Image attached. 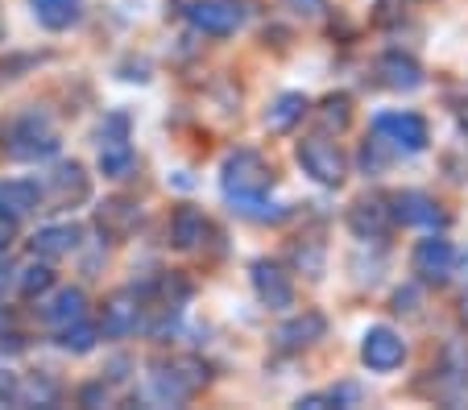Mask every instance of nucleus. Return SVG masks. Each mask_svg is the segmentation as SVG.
Wrapping results in <instances>:
<instances>
[{
    "mask_svg": "<svg viewBox=\"0 0 468 410\" xmlns=\"http://www.w3.org/2000/svg\"><path fill=\"white\" fill-rule=\"evenodd\" d=\"M324 331H327V320L319 311H303V315H294V320H286L282 328L274 331V340H278V348H307V344H315V340H324Z\"/></svg>",
    "mask_w": 468,
    "mask_h": 410,
    "instance_id": "obj_11",
    "label": "nucleus"
},
{
    "mask_svg": "<svg viewBox=\"0 0 468 410\" xmlns=\"http://www.w3.org/2000/svg\"><path fill=\"white\" fill-rule=\"evenodd\" d=\"M378 71H381V79H386V88H394V91L423 88V67H419L415 58H407V54H386Z\"/></svg>",
    "mask_w": 468,
    "mask_h": 410,
    "instance_id": "obj_15",
    "label": "nucleus"
},
{
    "mask_svg": "<svg viewBox=\"0 0 468 410\" xmlns=\"http://www.w3.org/2000/svg\"><path fill=\"white\" fill-rule=\"evenodd\" d=\"M348 116H353V108H348V96H327L324 108H319V121H324V129H345Z\"/></svg>",
    "mask_w": 468,
    "mask_h": 410,
    "instance_id": "obj_24",
    "label": "nucleus"
},
{
    "mask_svg": "<svg viewBox=\"0 0 468 410\" xmlns=\"http://www.w3.org/2000/svg\"><path fill=\"white\" fill-rule=\"evenodd\" d=\"M452 266H456V249H452L443 237H427L415 249V274L423 282H448Z\"/></svg>",
    "mask_w": 468,
    "mask_h": 410,
    "instance_id": "obj_8",
    "label": "nucleus"
},
{
    "mask_svg": "<svg viewBox=\"0 0 468 410\" xmlns=\"http://www.w3.org/2000/svg\"><path fill=\"white\" fill-rule=\"evenodd\" d=\"M186 17H191L195 29H204V34H232V29L240 26V9L237 0H195L191 9H186Z\"/></svg>",
    "mask_w": 468,
    "mask_h": 410,
    "instance_id": "obj_6",
    "label": "nucleus"
},
{
    "mask_svg": "<svg viewBox=\"0 0 468 410\" xmlns=\"http://www.w3.org/2000/svg\"><path fill=\"white\" fill-rule=\"evenodd\" d=\"M299 166L307 170L319 187H340L345 174H348L345 153H340L332 142H324V137H307V142H299Z\"/></svg>",
    "mask_w": 468,
    "mask_h": 410,
    "instance_id": "obj_2",
    "label": "nucleus"
},
{
    "mask_svg": "<svg viewBox=\"0 0 468 410\" xmlns=\"http://www.w3.org/2000/svg\"><path fill=\"white\" fill-rule=\"evenodd\" d=\"M37 199H42V191H37V183H5L0 187V216H9V220H17V216H29L37 207Z\"/></svg>",
    "mask_w": 468,
    "mask_h": 410,
    "instance_id": "obj_20",
    "label": "nucleus"
},
{
    "mask_svg": "<svg viewBox=\"0 0 468 410\" xmlns=\"http://www.w3.org/2000/svg\"><path fill=\"white\" fill-rule=\"evenodd\" d=\"M34 17L46 29H67L80 21V0H34Z\"/></svg>",
    "mask_w": 468,
    "mask_h": 410,
    "instance_id": "obj_22",
    "label": "nucleus"
},
{
    "mask_svg": "<svg viewBox=\"0 0 468 410\" xmlns=\"http://www.w3.org/2000/svg\"><path fill=\"white\" fill-rule=\"evenodd\" d=\"M294 261H299V266H307L311 278L324 274V258H319V249H299V253H294Z\"/></svg>",
    "mask_w": 468,
    "mask_h": 410,
    "instance_id": "obj_28",
    "label": "nucleus"
},
{
    "mask_svg": "<svg viewBox=\"0 0 468 410\" xmlns=\"http://www.w3.org/2000/svg\"><path fill=\"white\" fill-rule=\"evenodd\" d=\"M80 398H83V406H96V402H108V390H104V385H88Z\"/></svg>",
    "mask_w": 468,
    "mask_h": 410,
    "instance_id": "obj_31",
    "label": "nucleus"
},
{
    "mask_svg": "<svg viewBox=\"0 0 468 410\" xmlns=\"http://www.w3.org/2000/svg\"><path fill=\"white\" fill-rule=\"evenodd\" d=\"M191 390H195V385L186 382L183 369H178V365H170V369H166V365H158V369L150 373V394H154V402L178 406V402L191 398Z\"/></svg>",
    "mask_w": 468,
    "mask_h": 410,
    "instance_id": "obj_14",
    "label": "nucleus"
},
{
    "mask_svg": "<svg viewBox=\"0 0 468 410\" xmlns=\"http://www.w3.org/2000/svg\"><path fill=\"white\" fill-rule=\"evenodd\" d=\"M348 224H353V232L356 237H381L386 232V224H389V207L381 204V199H361V204L348 212Z\"/></svg>",
    "mask_w": 468,
    "mask_h": 410,
    "instance_id": "obj_19",
    "label": "nucleus"
},
{
    "mask_svg": "<svg viewBox=\"0 0 468 410\" xmlns=\"http://www.w3.org/2000/svg\"><path fill=\"white\" fill-rule=\"evenodd\" d=\"M133 145L124 142V116H112L104 129V142H100V170L108 179H129L133 174Z\"/></svg>",
    "mask_w": 468,
    "mask_h": 410,
    "instance_id": "obj_5",
    "label": "nucleus"
},
{
    "mask_svg": "<svg viewBox=\"0 0 468 410\" xmlns=\"http://www.w3.org/2000/svg\"><path fill=\"white\" fill-rule=\"evenodd\" d=\"M373 133L402 153L427 150V121L415 112H381L378 121H373Z\"/></svg>",
    "mask_w": 468,
    "mask_h": 410,
    "instance_id": "obj_3",
    "label": "nucleus"
},
{
    "mask_svg": "<svg viewBox=\"0 0 468 410\" xmlns=\"http://www.w3.org/2000/svg\"><path fill=\"white\" fill-rule=\"evenodd\" d=\"M394 216L402 224H415V228H435V224H443V212L423 191H402V195L394 199Z\"/></svg>",
    "mask_w": 468,
    "mask_h": 410,
    "instance_id": "obj_12",
    "label": "nucleus"
},
{
    "mask_svg": "<svg viewBox=\"0 0 468 410\" xmlns=\"http://www.w3.org/2000/svg\"><path fill=\"white\" fill-rule=\"evenodd\" d=\"M46 286H50V269L46 266H29L26 274H21V290H26V295H37Z\"/></svg>",
    "mask_w": 468,
    "mask_h": 410,
    "instance_id": "obj_26",
    "label": "nucleus"
},
{
    "mask_svg": "<svg viewBox=\"0 0 468 410\" xmlns=\"http://www.w3.org/2000/svg\"><path fill=\"white\" fill-rule=\"evenodd\" d=\"M100 216H108V220H112L116 228H129V224L137 220V207H133V204H124V199H116V204H108Z\"/></svg>",
    "mask_w": 468,
    "mask_h": 410,
    "instance_id": "obj_27",
    "label": "nucleus"
},
{
    "mask_svg": "<svg viewBox=\"0 0 468 410\" xmlns=\"http://www.w3.org/2000/svg\"><path fill=\"white\" fill-rule=\"evenodd\" d=\"M440 373H443V390L448 402H464L468 398V340L452 336L440 352Z\"/></svg>",
    "mask_w": 468,
    "mask_h": 410,
    "instance_id": "obj_9",
    "label": "nucleus"
},
{
    "mask_svg": "<svg viewBox=\"0 0 468 410\" xmlns=\"http://www.w3.org/2000/svg\"><path fill=\"white\" fill-rule=\"evenodd\" d=\"M204 237H207L204 212H195V207H178L175 220H170V241H175L178 249H195Z\"/></svg>",
    "mask_w": 468,
    "mask_h": 410,
    "instance_id": "obj_21",
    "label": "nucleus"
},
{
    "mask_svg": "<svg viewBox=\"0 0 468 410\" xmlns=\"http://www.w3.org/2000/svg\"><path fill=\"white\" fill-rule=\"evenodd\" d=\"M286 5H291L299 17H319V13H324V0H286Z\"/></svg>",
    "mask_w": 468,
    "mask_h": 410,
    "instance_id": "obj_30",
    "label": "nucleus"
},
{
    "mask_svg": "<svg viewBox=\"0 0 468 410\" xmlns=\"http://www.w3.org/2000/svg\"><path fill=\"white\" fill-rule=\"evenodd\" d=\"M394 303H398V311H415V303H419V290H398V295H394Z\"/></svg>",
    "mask_w": 468,
    "mask_h": 410,
    "instance_id": "obj_32",
    "label": "nucleus"
},
{
    "mask_svg": "<svg viewBox=\"0 0 468 410\" xmlns=\"http://www.w3.org/2000/svg\"><path fill=\"white\" fill-rule=\"evenodd\" d=\"M80 237L83 232L75 224H50V228H42L34 237V253H42V258H67V253L80 249Z\"/></svg>",
    "mask_w": 468,
    "mask_h": 410,
    "instance_id": "obj_17",
    "label": "nucleus"
},
{
    "mask_svg": "<svg viewBox=\"0 0 468 410\" xmlns=\"http://www.w3.org/2000/svg\"><path fill=\"white\" fill-rule=\"evenodd\" d=\"M137 323H142V307H137V299L133 295H112L104 307V336L112 340H124L137 331Z\"/></svg>",
    "mask_w": 468,
    "mask_h": 410,
    "instance_id": "obj_13",
    "label": "nucleus"
},
{
    "mask_svg": "<svg viewBox=\"0 0 468 410\" xmlns=\"http://www.w3.org/2000/svg\"><path fill=\"white\" fill-rule=\"evenodd\" d=\"M9 274H13V266H9V261H0V286L9 282Z\"/></svg>",
    "mask_w": 468,
    "mask_h": 410,
    "instance_id": "obj_33",
    "label": "nucleus"
},
{
    "mask_svg": "<svg viewBox=\"0 0 468 410\" xmlns=\"http://www.w3.org/2000/svg\"><path fill=\"white\" fill-rule=\"evenodd\" d=\"M83 311H88V295L83 290H75V286H67V290H58V295L46 303V323H54V328H71V323L83 320Z\"/></svg>",
    "mask_w": 468,
    "mask_h": 410,
    "instance_id": "obj_16",
    "label": "nucleus"
},
{
    "mask_svg": "<svg viewBox=\"0 0 468 410\" xmlns=\"http://www.w3.org/2000/svg\"><path fill=\"white\" fill-rule=\"evenodd\" d=\"M220 183H224V195H229V199L265 195V187H270V166L261 162V153L237 150V153H229V158H224Z\"/></svg>",
    "mask_w": 468,
    "mask_h": 410,
    "instance_id": "obj_1",
    "label": "nucleus"
},
{
    "mask_svg": "<svg viewBox=\"0 0 468 410\" xmlns=\"http://www.w3.org/2000/svg\"><path fill=\"white\" fill-rule=\"evenodd\" d=\"M361 361L373 373H389V369H398L407 361V344L389 328H369L365 331V344H361Z\"/></svg>",
    "mask_w": 468,
    "mask_h": 410,
    "instance_id": "obj_4",
    "label": "nucleus"
},
{
    "mask_svg": "<svg viewBox=\"0 0 468 410\" xmlns=\"http://www.w3.org/2000/svg\"><path fill=\"white\" fill-rule=\"evenodd\" d=\"M96 328H88V323H71V328H62V348H71V352H91L96 348Z\"/></svg>",
    "mask_w": 468,
    "mask_h": 410,
    "instance_id": "obj_25",
    "label": "nucleus"
},
{
    "mask_svg": "<svg viewBox=\"0 0 468 410\" xmlns=\"http://www.w3.org/2000/svg\"><path fill=\"white\" fill-rule=\"evenodd\" d=\"M21 398V385L13 373H0V402H17Z\"/></svg>",
    "mask_w": 468,
    "mask_h": 410,
    "instance_id": "obj_29",
    "label": "nucleus"
},
{
    "mask_svg": "<svg viewBox=\"0 0 468 410\" xmlns=\"http://www.w3.org/2000/svg\"><path fill=\"white\" fill-rule=\"evenodd\" d=\"M54 191H58L62 204H67V199H83V195H88V174H83L80 162H62V166L54 170Z\"/></svg>",
    "mask_w": 468,
    "mask_h": 410,
    "instance_id": "obj_23",
    "label": "nucleus"
},
{
    "mask_svg": "<svg viewBox=\"0 0 468 410\" xmlns=\"http://www.w3.org/2000/svg\"><path fill=\"white\" fill-rule=\"evenodd\" d=\"M253 290L265 307H291L294 303V286L286 282V274L274 261H253Z\"/></svg>",
    "mask_w": 468,
    "mask_h": 410,
    "instance_id": "obj_10",
    "label": "nucleus"
},
{
    "mask_svg": "<svg viewBox=\"0 0 468 410\" xmlns=\"http://www.w3.org/2000/svg\"><path fill=\"white\" fill-rule=\"evenodd\" d=\"M460 315L468 320V290H464V299H460Z\"/></svg>",
    "mask_w": 468,
    "mask_h": 410,
    "instance_id": "obj_34",
    "label": "nucleus"
},
{
    "mask_svg": "<svg viewBox=\"0 0 468 410\" xmlns=\"http://www.w3.org/2000/svg\"><path fill=\"white\" fill-rule=\"evenodd\" d=\"M9 150H13V158H50V153L58 150V137L46 129V121H37V116H26V121L13 129Z\"/></svg>",
    "mask_w": 468,
    "mask_h": 410,
    "instance_id": "obj_7",
    "label": "nucleus"
},
{
    "mask_svg": "<svg viewBox=\"0 0 468 410\" xmlns=\"http://www.w3.org/2000/svg\"><path fill=\"white\" fill-rule=\"evenodd\" d=\"M303 112H307V96L303 91H282L270 104V112H265V129L270 133H286V129H294L303 121Z\"/></svg>",
    "mask_w": 468,
    "mask_h": 410,
    "instance_id": "obj_18",
    "label": "nucleus"
}]
</instances>
